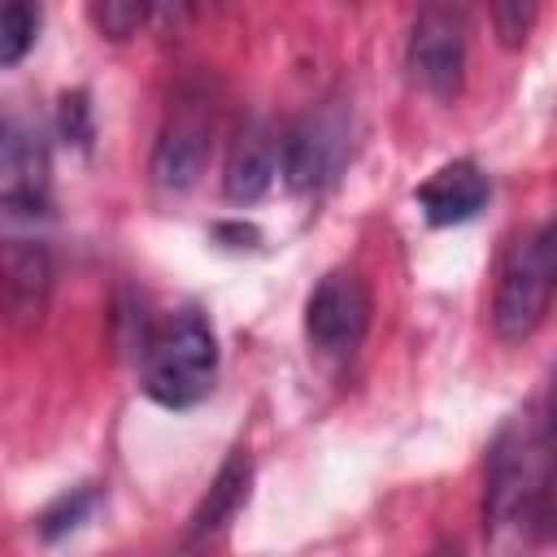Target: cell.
<instances>
[{
	"label": "cell",
	"instance_id": "obj_17",
	"mask_svg": "<svg viewBox=\"0 0 557 557\" xmlns=\"http://www.w3.org/2000/svg\"><path fill=\"white\" fill-rule=\"evenodd\" d=\"M61 135L74 139L78 148H87V139H91V113H87V96L83 91H74V96L61 100Z\"/></svg>",
	"mask_w": 557,
	"mask_h": 557
},
{
	"label": "cell",
	"instance_id": "obj_16",
	"mask_svg": "<svg viewBox=\"0 0 557 557\" xmlns=\"http://www.w3.org/2000/svg\"><path fill=\"white\" fill-rule=\"evenodd\" d=\"M540 0H492V17H496V35L505 48H522L531 26H535Z\"/></svg>",
	"mask_w": 557,
	"mask_h": 557
},
{
	"label": "cell",
	"instance_id": "obj_3",
	"mask_svg": "<svg viewBox=\"0 0 557 557\" xmlns=\"http://www.w3.org/2000/svg\"><path fill=\"white\" fill-rule=\"evenodd\" d=\"M553 278H557V244H553V226L540 222L509 248V257L500 265L492 326L505 344H522L540 331V322L548 318V305H553Z\"/></svg>",
	"mask_w": 557,
	"mask_h": 557
},
{
	"label": "cell",
	"instance_id": "obj_1",
	"mask_svg": "<svg viewBox=\"0 0 557 557\" xmlns=\"http://www.w3.org/2000/svg\"><path fill=\"white\" fill-rule=\"evenodd\" d=\"M483 527L492 548H531L548 535L553 518V466H548V418L544 405H522L492 440L487 453V500Z\"/></svg>",
	"mask_w": 557,
	"mask_h": 557
},
{
	"label": "cell",
	"instance_id": "obj_5",
	"mask_svg": "<svg viewBox=\"0 0 557 557\" xmlns=\"http://www.w3.org/2000/svg\"><path fill=\"white\" fill-rule=\"evenodd\" d=\"M405 65H409V78L435 100H453L461 91L466 22H461V9L453 0H422L413 30H409Z\"/></svg>",
	"mask_w": 557,
	"mask_h": 557
},
{
	"label": "cell",
	"instance_id": "obj_9",
	"mask_svg": "<svg viewBox=\"0 0 557 557\" xmlns=\"http://www.w3.org/2000/svg\"><path fill=\"white\" fill-rule=\"evenodd\" d=\"M52 296V257L39 239L0 244V318L17 331L35 326Z\"/></svg>",
	"mask_w": 557,
	"mask_h": 557
},
{
	"label": "cell",
	"instance_id": "obj_10",
	"mask_svg": "<svg viewBox=\"0 0 557 557\" xmlns=\"http://www.w3.org/2000/svg\"><path fill=\"white\" fill-rule=\"evenodd\" d=\"M487 196H492V183L474 161H448L418 187V209L431 226H461L479 218Z\"/></svg>",
	"mask_w": 557,
	"mask_h": 557
},
{
	"label": "cell",
	"instance_id": "obj_8",
	"mask_svg": "<svg viewBox=\"0 0 557 557\" xmlns=\"http://www.w3.org/2000/svg\"><path fill=\"white\" fill-rule=\"evenodd\" d=\"M48 196V139L22 109H0V200L9 209H39Z\"/></svg>",
	"mask_w": 557,
	"mask_h": 557
},
{
	"label": "cell",
	"instance_id": "obj_15",
	"mask_svg": "<svg viewBox=\"0 0 557 557\" xmlns=\"http://www.w3.org/2000/svg\"><path fill=\"white\" fill-rule=\"evenodd\" d=\"M87 13L104 39H131L144 22V0H87Z\"/></svg>",
	"mask_w": 557,
	"mask_h": 557
},
{
	"label": "cell",
	"instance_id": "obj_2",
	"mask_svg": "<svg viewBox=\"0 0 557 557\" xmlns=\"http://www.w3.org/2000/svg\"><path fill=\"white\" fill-rule=\"evenodd\" d=\"M144 392L165 409H191L213 392L218 379V339L205 313L183 309L170 322L152 326L139 348Z\"/></svg>",
	"mask_w": 557,
	"mask_h": 557
},
{
	"label": "cell",
	"instance_id": "obj_12",
	"mask_svg": "<svg viewBox=\"0 0 557 557\" xmlns=\"http://www.w3.org/2000/svg\"><path fill=\"white\" fill-rule=\"evenodd\" d=\"M248 487H252V457H248L244 448H235V453L222 461L218 479L209 483L205 500L196 505L191 527H187V540H191V544H196V540H213L222 527H231L235 513L248 505Z\"/></svg>",
	"mask_w": 557,
	"mask_h": 557
},
{
	"label": "cell",
	"instance_id": "obj_11",
	"mask_svg": "<svg viewBox=\"0 0 557 557\" xmlns=\"http://www.w3.org/2000/svg\"><path fill=\"white\" fill-rule=\"evenodd\" d=\"M274 178H278V135L265 122H248L235 135V148L226 161V178H222L226 200L252 205L274 187Z\"/></svg>",
	"mask_w": 557,
	"mask_h": 557
},
{
	"label": "cell",
	"instance_id": "obj_7",
	"mask_svg": "<svg viewBox=\"0 0 557 557\" xmlns=\"http://www.w3.org/2000/svg\"><path fill=\"white\" fill-rule=\"evenodd\" d=\"M213 148V104L205 91H183L170 109L161 139L152 148V178L165 191H183L205 174Z\"/></svg>",
	"mask_w": 557,
	"mask_h": 557
},
{
	"label": "cell",
	"instance_id": "obj_14",
	"mask_svg": "<svg viewBox=\"0 0 557 557\" xmlns=\"http://www.w3.org/2000/svg\"><path fill=\"white\" fill-rule=\"evenodd\" d=\"M96 487H74V492H65L61 500H52L48 509H44V518H39V531H44V540H57V535H65V531H74L78 522H87L91 518V509H96Z\"/></svg>",
	"mask_w": 557,
	"mask_h": 557
},
{
	"label": "cell",
	"instance_id": "obj_4",
	"mask_svg": "<svg viewBox=\"0 0 557 557\" xmlns=\"http://www.w3.org/2000/svg\"><path fill=\"white\" fill-rule=\"evenodd\" d=\"M352 148V117L339 100L305 113L278 139V174L292 191H322L348 161Z\"/></svg>",
	"mask_w": 557,
	"mask_h": 557
},
{
	"label": "cell",
	"instance_id": "obj_6",
	"mask_svg": "<svg viewBox=\"0 0 557 557\" xmlns=\"http://www.w3.org/2000/svg\"><path fill=\"white\" fill-rule=\"evenodd\" d=\"M370 313H374V300H370V287L361 274L352 270H331L313 292H309V305H305V339L318 357H352L370 331Z\"/></svg>",
	"mask_w": 557,
	"mask_h": 557
},
{
	"label": "cell",
	"instance_id": "obj_13",
	"mask_svg": "<svg viewBox=\"0 0 557 557\" xmlns=\"http://www.w3.org/2000/svg\"><path fill=\"white\" fill-rule=\"evenodd\" d=\"M39 35V0H0V65H17Z\"/></svg>",
	"mask_w": 557,
	"mask_h": 557
},
{
	"label": "cell",
	"instance_id": "obj_18",
	"mask_svg": "<svg viewBox=\"0 0 557 557\" xmlns=\"http://www.w3.org/2000/svg\"><path fill=\"white\" fill-rule=\"evenodd\" d=\"M187 13H191V0H144V22L157 26L161 35L178 30L187 22Z\"/></svg>",
	"mask_w": 557,
	"mask_h": 557
}]
</instances>
